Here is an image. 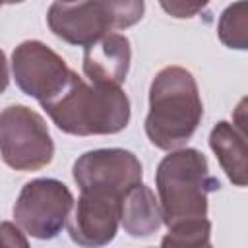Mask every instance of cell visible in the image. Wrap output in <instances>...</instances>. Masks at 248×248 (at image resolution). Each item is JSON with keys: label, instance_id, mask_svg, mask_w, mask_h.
Listing matches in <instances>:
<instances>
[{"label": "cell", "instance_id": "obj_19", "mask_svg": "<svg viewBox=\"0 0 248 248\" xmlns=\"http://www.w3.org/2000/svg\"><path fill=\"white\" fill-rule=\"evenodd\" d=\"M6 4H19V2H23V0H4Z\"/></svg>", "mask_w": 248, "mask_h": 248}, {"label": "cell", "instance_id": "obj_8", "mask_svg": "<svg viewBox=\"0 0 248 248\" xmlns=\"http://www.w3.org/2000/svg\"><path fill=\"white\" fill-rule=\"evenodd\" d=\"M46 23L58 39L76 46L93 45L108 31H112L101 0H56L46 12Z\"/></svg>", "mask_w": 248, "mask_h": 248}, {"label": "cell", "instance_id": "obj_15", "mask_svg": "<svg viewBox=\"0 0 248 248\" xmlns=\"http://www.w3.org/2000/svg\"><path fill=\"white\" fill-rule=\"evenodd\" d=\"M108 21L110 29H128L136 25L143 14H145V2L143 0H101Z\"/></svg>", "mask_w": 248, "mask_h": 248}, {"label": "cell", "instance_id": "obj_6", "mask_svg": "<svg viewBox=\"0 0 248 248\" xmlns=\"http://www.w3.org/2000/svg\"><path fill=\"white\" fill-rule=\"evenodd\" d=\"M72 176L81 192L122 198L126 190L140 184L143 167L140 159L122 147L91 149L74 161Z\"/></svg>", "mask_w": 248, "mask_h": 248}, {"label": "cell", "instance_id": "obj_1", "mask_svg": "<svg viewBox=\"0 0 248 248\" xmlns=\"http://www.w3.org/2000/svg\"><path fill=\"white\" fill-rule=\"evenodd\" d=\"M41 107L56 128L70 136H110L130 122V99L120 85L85 83L76 72L62 93Z\"/></svg>", "mask_w": 248, "mask_h": 248}, {"label": "cell", "instance_id": "obj_21", "mask_svg": "<svg viewBox=\"0 0 248 248\" xmlns=\"http://www.w3.org/2000/svg\"><path fill=\"white\" fill-rule=\"evenodd\" d=\"M2 4H4V0H0V6H2Z\"/></svg>", "mask_w": 248, "mask_h": 248}, {"label": "cell", "instance_id": "obj_13", "mask_svg": "<svg viewBox=\"0 0 248 248\" xmlns=\"http://www.w3.org/2000/svg\"><path fill=\"white\" fill-rule=\"evenodd\" d=\"M219 41L227 48L246 50L248 48V2L236 0L227 6L217 23Z\"/></svg>", "mask_w": 248, "mask_h": 248}, {"label": "cell", "instance_id": "obj_20", "mask_svg": "<svg viewBox=\"0 0 248 248\" xmlns=\"http://www.w3.org/2000/svg\"><path fill=\"white\" fill-rule=\"evenodd\" d=\"M58 2H78V0H58Z\"/></svg>", "mask_w": 248, "mask_h": 248}, {"label": "cell", "instance_id": "obj_16", "mask_svg": "<svg viewBox=\"0 0 248 248\" xmlns=\"http://www.w3.org/2000/svg\"><path fill=\"white\" fill-rule=\"evenodd\" d=\"M211 0H159L163 12L176 19H188L198 16Z\"/></svg>", "mask_w": 248, "mask_h": 248}, {"label": "cell", "instance_id": "obj_9", "mask_svg": "<svg viewBox=\"0 0 248 248\" xmlns=\"http://www.w3.org/2000/svg\"><path fill=\"white\" fill-rule=\"evenodd\" d=\"M118 198L81 192L74 213L68 217V234L79 246H105L118 231Z\"/></svg>", "mask_w": 248, "mask_h": 248}, {"label": "cell", "instance_id": "obj_3", "mask_svg": "<svg viewBox=\"0 0 248 248\" xmlns=\"http://www.w3.org/2000/svg\"><path fill=\"white\" fill-rule=\"evenodd\" d=\"M161 217L167 227L207 217V196L219 190L207 159L194 147H178L161 159L155 170Z\"/></svg>", "mask_w": 248, "mask_h": 248}, {"label": "cell", "instance_id": "obj_11", "mask_svg": "<svg viewBox=\"0 0 248 248\" xmlns=\"http://www.w3.org/2000/svg\"><path fill=\"white\" fill-rule=\"evenodd\" d=\"M118 217L122 229L134 238H145L157 232L163 225L159 200L145 184H136L126 190L118 203Z\"/></svg>", "mask_w": 248, "mask_h": 248}, {"label": "cell", "instance_id": "obj_2", "mask_svg": "<svg viewBox=\"0 0 248 248\" xmlns=\"http://www.w3.org/2000/svg\"><path fill=\"white\" fill-rule=\"evenodd\" d=\"M203 105L196 78L182 66H165L149 85L145 136L157 149L182 147L198 130Z\"/></svg>", "mask_w": 248, "mask_h": 248}, {"label": "cell", "instance_id": "obj_4", "mask_svg": "<svg viewBox=\"0 0 248 248\" xmlns=\"http://www.w3.org/2000/svg\"><path fill=\"white\" fill-rule=\"evenodd\" d=\"M0 155L14 170H39L54 157V141L45 118L25 105L0 110Z\"/></svg>", "mask_w": 248, "mask_h": 248}, {"label": "cell", "instance_id": "obj_17", "mask_svg": "<svg viewBox=\"0 0 248 248\" xmlns=\"http://www.w3.org/2000/svg\"><path fill=\"white\" fill-rule=\"evenodd\" d=\"M0 246H29V240L25 232L17 227V223L2 221L0 223Z\"/></svg>", "mask_w": 248, "mask_h": 248}, {"label": "cell", "instance_id": "obj_14", "mask_svg": "<svg viewBox=\"0 0 248 248\" xmlns=\"http://www.w3.org/2000/svg\"><path fill=\"white\" fill-rule=\"evenodd\" d=\"M169 232L163 236L161 246H178V248H200L209 246L211 236V223L207 217L182 221L176 225L167 227Z\"/></svg>", "mask_w": 248, "mask_h": 248}, {"label": "cell", "instance_id": "obj_7", "mask_svg": "<svg viewBox=\"0 0 248 248\" xmlns=\"http://www.w3.org/2000/svg\"><path fill=\"white\" fill-rule=\"evenodd\" d=\"M74 70L41 41H23L12 52V74L17 87L41 105L54 99L68 85Z\"/></svg>", "mask_w": 248, "mask_h": 248}, {"label": "cell", "instance_id": "obj_5", "mask_svg": "<svg viewBox=\"0 0 248 248\" xmlns=\"http://www.w3.org/2000/svg\"><path fill=\"white\" fill-rule=\"evenodd\" d=\"M74 209L70 188L56 178H35L23 184L16 203L14 221L39 240H50L62 232Z\"/></svg>", "mask_w": 248, "mask_h": 248}, {"label": "cell", "instance_id": "obj_12", "mask_svg": "<svg viewBox=\"0 0 248 248\" xmlns=\"http://www.w3.org/2000/svg\"><path fill=\"white\" fill-rule=\"evenodd\" d=\"M209 147L215 153L227 178L234 186L244 188L248 182V149L244 130L236 124L221 120L211 128Z\"/></svg>", "mask_w": 248, "mask_h": 248}, {"label": "cell", "instance_id": "obj_18", "mask_svg": "<svg viewBox=\"0 0 248 248\" xmlns=\"http://www.w3.org/2000/svg\"><path fill=\"white\" fill-rule=\"evenodd\" d=\"M10 83V70H8V60H6V54L4 50L0 48V95L6 91Z\"/></svg>", "mask_w": 248, "mask_h": 248}, {"label": "cell", "instance_id": "obj_10", "mask_svg": "<svg viewBox=\"0 0 248 248\" xmlns=\"http://www.w3.org/2000/svg\"><path fill=\"white\" fill-rule=\"evenodd\" d=\"M83 48V74L89 81L107 85L124 83L132 60V46L126 35L107 33Z\"/></svg>", "mask_w": 248, "mask_h": 248}]
</instances>
